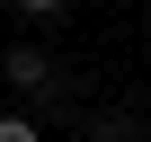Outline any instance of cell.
<instances>
[{"label":"cell","mask_w":151,"mask_h":142,"mask_svg":"<svg viewBox=\"0 0 151 142\" xmlns=\"http://www.w3.org/2000/svg\"><path fill=\"white\" fill-rule=\"evenodd\" d=\"M0 80H9L18 98H53V89H62V62H53L45 44H9V53H0Z\"/></svg>","instance_id":"6da1fadb"},{"label":"cell","mask_w":151,"mask_h":142,"mask_svg":"<svg viewBox=\"0 0 151 142\" xmlns=\"http://www.w3.org/2000/svg\"><path fill=\"white\" fill-rule=\"evenodd\" d=\"M142 142H151V133H142Z\"/></svg>","instance_id":"5b68a950"},{"label":"cell","mask_w":151,"mask_h":142,"mask_svg":"<svg viewBox=\"0 0 151 142\" xmlns=\"http://www.w3.org/2000/svg\"><path fill=\"white\" fill-rule=\"evenodd\" d=\"M0 142H45V124L36 115H0Z\"/></svg>","instance_id":"3957f363"},{"label":"cell","mask_w":151,"mask_h":142,"mask_svg":"<svg viewBox=\"0 0 151 142\" xmlns=\"http://www.w3.org/2000/svg\"><path fill=\"white\" fill-rule=\"evenodd\" d=\"M142 133H151V124H133V115H98V124H89V142H142Z\"/></svg>","instance_id":"7a4b0ae2"},{"label":"cell","mask_w":151,"mask_h":142,"mask_svg":"<svg viewBox=\"0 0 151 142\" xmlns=\"http://www.w3.org/2000/svg\"><path fill=\"white\" fill-rule=\"evenodd\" d=\"M9 9H18V18H62L71 0H9Z\"/></svg>","instance_id":"277c9868"}]
</instances>
